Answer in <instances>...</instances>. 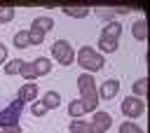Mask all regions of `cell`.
Here are the masks:
<instances>
[{
	"label": "cell",
	"instance_id": "obj_13",
	"mask_svg": "<svg viewBox=\"0 0 150 133\" xmlns=\"http://www.w3.org/2000/svg\"><path fill=\"white\" fill-rule=\"evenodd\" d=\"M40 103L47 107V112H49V110H56V107L61 105V93H59V91H47Z\"/></svg>",
	"mask_w": 150,
	"mask_h": 133
},
{
	"label": "cell",
	"instance_id": "obj_23",
	"mask_svg": "<svg viewBox=\"0 0 150 133\" xmlns=\"http://www.w3.org/2000/svg\"><path fill=\"white\" fill-rule=\"evenodd\" d=\"M117 133H143V128L138 126V124H134V121H122L120 124V128H117Z\"/></svg>",
	"mask_w": 150,
	"mask_h": 133
},
{
	"label": "cell",
	"instance_id": "obj_14",
	"mask_svg": "<svg viewBox=\"0 0 150 133\" xmlns=\"http://www.w3.org/2000/svg\"><path fill=\"white\" fill-rule=\"evenodd\" d=\"M30 28H38V30H42L45 35L54 28V19L52 16H35L33 19V23H30Z\"/></svg>",
	"mask_w": 150,
	"mask_h": 133
},
{
	"label": "cell",
	"instance_id": "obj_6",
	"mask_svg": "<svg viewBox=\"0 0 150 133\" xmlns=\"http://www.w3.org/2000/svg\"><path fill=\"white\" fill-rule=\"evenodd\" d=\"M110 124H112L110 112H105V110H96L94 117H91V121H89V131H91V133H105V131L110 128Z\"/></svg>",
	"mask_w": 150,
	"mask_h": 133
},
{
	"label": "cell",
	"instance_id": "obj_9",
	"mask_svg": "<svg viewBox=\"0 0 150 133\" xmlns=\"http://www.w3.org/2000/svg\"><path fill=\"white\" fill-rule=\"evenodd\" d=\"M120 35H122V23L120 21H108L101 30V37H108V40H117L120 42Z\"/></svg>",
	"mask_w": 150,
	"mask_h": 133
},
{
	"label": "cell",
	"instance_id": "obj_21",
	"mask_svg": "<svg viewBox=\"0 0 150 133\" xmlns=\"http://www.w3.org/2000/svg\"><path fill=\"white\" fill-rule=\"evenodd\" d=\"M12 42H14L16 49H26V47H28V30H19V33H14Z\"/></svg>",
	"mask_w": 150,
	"mask_h": 133
},
{
	"label": "cell",
	"instance_id": "obj_22",
	"mask_svg": "<svg viewBox=\"0 0 150 133\" xmlns=\"http://www.w3.org/2000/svg\"><path fill=\"white\" fill-rule=\"evenodd\" d=\"M45 42V33L42 30H38V28H28V44H42Z\"/></svg>",
	"mask_w": 150,
	"mask_h": 133
},
{
	"label": "cell",
	"instance_id": "obj_2",
	"mask_svg": "<svg viewBox=\"0 0 150 133\" xmlns=\"http://www.w3.org/2000/svg\"><path fill=\"white\" fill-rule=\"evenodd\" d=\"M75 61H77V65H80L84 72H89V75H94V72H98V70L105 68V56L98 54L94 47H80L77 54H75Z\"/></svg>",
	"mask_w": 150,
	"mask_h": 133
},
{
	"label": "cell",
	"instance_id": "obj_26",
	"mask_svg": "<svg viewBox=\"0 0 150 133\" xmlns=\"http://www.w3.org/2000/svg\"><path fill=\"white\" fill-rule=\"evenodd\" d=\"M96 12V16H101V19H105V21H112V9H94Z\"/></svg>",
	"mask_w": 150,
	"mask_h": 133
},
{
	"label": "cell",
	"instance_id": "obj_11",
	"mask_svg": "<svg viewBox=\"0 0 150 133\" xmlns=\"http://www.w3.org/2000/svg\"><path fill=\"white\" fill-rule=\"evenodd\" d=\"M117 49H120V42H117V40L98 37V44H96V51H98V54H115Z\"/></svg>",
	"mask_w": 150,
	"mask_h": 133
},
{
	"label": "cell",
	"instance_id": "obj_27",
	"mask_svg": "<svg viewBox=\"0 0 150 133\" xmlns=\"http://www.w3.org/2000/svg\"><path fill=\"white\" fill-rule=\"evenodd\" d=\"M2 63H7V47L0 42V65H2Z\"/></svg>",
	"mask_w": 150,
	"mask_h": 133
},
{
	"label": "cell",
	"instance_id": "obj_10",
	"mask_svg": "<svg viewBox=\"0 0 150 133\" xmlns=\"http://www.w3.org/2000/svg\"><path fill=\"white\" fill-rule=\"evenodd\" d=\"M131 35H134L138 42H145V40H148V23H145L143 16L134 21V26H131Z\"/></svg>",
	"mask_w": 150,
	"mask_h": 133
},
{
	"label": "cell",
	"instance_id": "obj_3",
	"mask_svg": "<svg viewBox=\"0 0 150 133\" xmlns=\"http://www.w3.org/2000/svg\"><path fill=\"white\" fill-rule=\"evenodd\" d=\"M23 105L19 98L9 100L2 110H0V128H9V126H19V119H21V112H23Z\"/></svg>",
	"mask_w": 150,
	"mask_h": 133
},
{
	"label": "cell",
	"instance_id": "obj_18",
	"mask_svg": "<svg viewBox=\"0 0 150 133\" xmlns=\"http://www.w3.org/2000/svg\"><path fill=\"white\" fill-rule=\"evenodd\" d=\"M68 131L70 133H91L89 131V121H84V119H73L68 124Z\"/></svg>",
	"mask_w": 150,
	"mask_h": 133
},
{
	"label": "cell",
	"instance_id": "obj_25",
	"mask_svg": "<svg viewBox=\"0 0 150 133\" xmlns=\"http://www.w3.org/2000/svg\"><path fill=\"white\" fill-rule=\"evenodd\" d=\"M30 114H33V117H45V114H47V107H45L40 100H33V105H30Z\"/></svg>",
	"mask_w": 150,
	"mask_h": 133
},
{
	"label": "cell",
	"instance_id": "obj_20",
	"mask_svg": "<svg viewBox=\"0 0 150 133\" xmlns=\"http://www.w3.org/2000/svg\"><path fill=\"white\" fill-rule=\"evenodd\" d=\"M21 65H23V61H21V58H12V61H7V63H5V68H2V70H5V75H19V72H21Z\"/></svg>",
	"mask_w": 150,
	"mask_h": 133
},
{
	"label": "cell",
	"instance_id": "obj_16",
	"mask_svg": "<svg viewBox=\"0 0 150 133\" xmlns=\"http://www.w3.org/2000/svg\"><path fill=\"white\" fill-rule=\"evenodd\" d=\"M145 91H148V79H145V77H138V79L131 84V96L143 98V96H145Z\"/></svg>",
	"mask_w": 150,
	"mask_h": 133
},
{
	"label": "cell",
	"instance_id": "obj_8",
	"mask_svg": "<svg viewBox=\"0 0 150 133\" xmlns=\"http://www.w3.org/2000/svg\"><path fill=\"white\" fill-rule=\"evenodd\" d=\"M16 98H19L21 103H33V100H38V84H35V82L21 84L19 91H16Z\"/></svg>",
	"mask_w": 150,
	"mask_h": 133
},
{
	"label": "cell",
	"instance_id": "obj_5",
	"mask_svg": "<svg viewBox=\"0 0 150 133\" xmlns=\"http://www.w3.org/2000/svg\"><path fill=\"white\" fill-rule=\"evenodd\" d=\"M122 112H124V117L129 121H134L136 117L145 114V100L143 98H136V96H127L122 100Z\"/></svg>",
	"mask_w": 150,
	"mask_h": 133
},
{
	"label": "cell",
	"instance_id": "obj_28",
	"mask_svg": "<svg viewBox=\"0 0 150 133\" xmlns=\"http://www.w3.org/2000/svg\"><path fill=\"white\" fill-rule=\"evenodd\" d=\"M0 133H23L21 126H9V128H0Z\"/></svg>",
	"mask_w": 150,
	"mask_h": 133
},
{
	"label": "cell",
	"instance_id": "obj_7",
	"mask_svg": "<svg viewBox=\"0 0 150 133\" xmlns=\"http://www.w3.org/2000/svg\"><path fill=\"white\" fill-rule=\"evenodd\" d=\"M96 91H98V100H112L117 96V91H120V79L110 77L103 84H96Z\"/></svg>",
	"mask_w": 150,
	"mask_h": 133
},
{
	"label": "cell",
	"instance_id": "obj_12",
	"mask_svg": "<svg viewBox=\"0 0 150 133\" xmlns=\"http://www.w3.org/2000/svg\"><path fill=\"white\" fill-rule=\"evenodd\" d=\"M33 63V68H35V72H38V77H42V75H49L52 72V58H47V56H38L35 61H30Z\"/></svg>",
	"mask_w": 150,
	"mask_h": 133
},
{
	"label": "cell",
	"instance_id": "obj_17",
	"mask_svg": "<svg viewBox=\"0 0 150 133\" xmlns=\"http://www.w3.org/2000/svg\"><path fill=\"white\" fill-rule=\"evenodd\" d=\"M26 82H35L38 79V72H35V68H33V63L30 61H23V65H21V72H19Z\"/></svg>",
	"mask_w": 150,
	"mask_h": 133
},
{
	"label": "cell",
	"instance_id": "obj_1",
	"mask_svg": "<svg viewBox=\"0 0 150 133\" xmlns=\"http://www.w3.org/2000/svg\"><path fill=\"white\" fill-rule=\"evenodd\" d=\"M77 89H80V103L87 112H96L98 110V91H96V79L89 72H80L77 75Z\"/></svg>",
	"mask_w": 150,
	"mask_h": 133
},
{
	"label": "cell",
	"instance_id": "obj_15",
	"mask_svg": "<svg viewBox=\"0 0 150 133\" xmlns=\"http://www.w3.org/2000/svg\"><path fill=\"white\" fill-rule=\"evenodd\" d=\"M61 12L66 14V16H73V19H84V16H89V7H70V5H63L61 7Z\"/></svg>",
	"mask_w": 150,
	"mask_h": 133
},
{
	"label": "cell",
	"instance_id": "obj_24",
	"mask_svg": "<svg viewBox=\"0 0 150 133\" xmlns=\"http://www.w3.org/2000/svg\"><path fill=\"white\" fill-rule=\"evenodd\" d=\"M14 14H16L14 7H0V23H9L14 19Z\"/></svg>",
	"mask_w": 150,
	"mask_h": 133
},
{
	"label": "cell",
	"instance_id": "obj_4",
	"mask_svg": "<svg viewBox=\"0 0 150 133\" xmlns=\"http://www.w3.org/2000/svg\"><path fill=\"white\" fill-rule=\"evenodd\" d=\"M52 58L59 65H73L75 63V49L68 40H56L52 44Z\"/></svg>",
	"mask_w": 150,
	"mask_h": 133
},
{
	"label": "cell",
	"instance_id": "obj_19",
	"mask_svg": "<svg viewBox=\"0 0 150 133\" xmlns=\"http://www.w3.org/2000/svg\"><path fill=\"white\" fill-rule=\"evenodd\" d=\"M68 114H70V119H82V114H84V107H82L80 98L68 103Z\"/></svg>",
	"mask_w": 150,
	"mask_h": 133
}]
</instances>
